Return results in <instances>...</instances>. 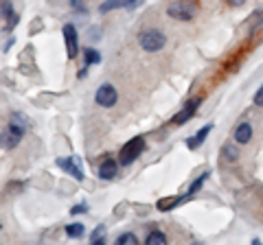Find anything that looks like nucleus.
Returning a JSON list of instances; mask_svg holds the SVG:
<instances>
[{"label": "nucleus", "mask_w": 263, "mask_h": 245, "mask_svg": "<svg viewBox=\"0 0 263 245\" xmlns=\"http://www.w3.org/2000/svg\"><path fill=\"white\" fill-rule=\"evenodd\" d=\"M27 127H29V120L24 118L22 114L13 112L11 118H9V127H7V132H5V147H7V149H13V147L22 140Z\"/></svg>", "instance_id": "f257e3e1"}, {"label": "nucleus", "mask_w": 263, "mask_h": 245, "mask_svg": "<svg viewBox=\"0 0 263 245\" xmlns=\"http://www.w3.org/2000/svg\"><path fill=\"white\" fill-rule=\"evenodd\" d=\"M195 11H197L195 0H174V3L167 7V13L180 22H191L195 18Z\"/></svg>", "instance_id": "f03ea898"}, {"label": "nucleus", "mask_w": 263, "mask_h": 245, "mask_svg": "<svg viewBox=\"0 0 263 245\" xmlns=\"http://www.w3.org/2000/svg\"><path fill=\"white\" fill-rule=\"evenodd\" d=\"M138 42H141V48L147 53H156L160 51V48L167 44V35L162 33L158 29H149V31H143L141 35H138Z\"/></svg>", "instance_id": "7ed1b4c3"}, {"label": "nucleus", "mask_w": 263, "mask_h": 245, "mask_svg": "<svg viewBox=\"0 0 263 245\" xmlns=\"http://www.w3.org/2000/svg\"><path fill=\"white\" fill-rule=\"evenodd\" d=\"M145 151V138L143 136H136V138H132L129 142H125L123 145V149H121V153H119V158H121V165L123 167H127V165H132L141 153Z\"/></svg>", "instance_id": "20e7f679"}, {"label": "nucleus", "mask_w": 263, "mask_h": 245, "mask_svg": "<svg viewBox=\"0 0 263 245\" xmlns=\"http://www.w3.org/2000/svg\"><path fill=\"white\" fill-rule=\"evenodd\" d=\"M117 88H114L112 84H103L97 88V94H95V101L101 105V108H112V105H117Z\"/></svg>", "instance_id": "39448f33"}, {"label": "nucleus", "mask_w": 263, "mask_h": 245, "mask_svg": "<svg viewBox=\"0 0 263 245\" xmlns=\"http://www.w3.org/2000/svg\"><path fill=\"white\" fill-rule=\"evenodd\" d=\"M200 103H202L200 96H195V99H191V101H189V103L184 105L182 110H180V112L176 114L174 118H171V125H184V122H186L189 118H193V114L197 112V108H200Z\"/></svg>", "instance_id": "423d86ee"}, {"label": "nucleus", "mask_w": 263, "mask_h": 245, "mask_svg": "<svg viewBox=\"0 0 263 245\" xmlns=\"http://www.w3.org/2000/svg\"><path fill=\"white\" fill-rule=\"evenodd\" d=\"M64 39H66V53H68L70 59H75L79 53V46H77V29L72 24L64 27Z\"/></svg>", "instance_id": "0eeeda50"}, {"label": "nucleus", "mask_w": 263, "mask_h": 245, "mask_svg": "<svg viewBox=\"0 0 263 245\" xmlns=\"http://www.w3.org/2000/svg\"><path fill=\"white\" fill-rule=\"evenodd\" d=\"M57 167L64 169V171H68V173L75 179H79V182L84 179V171H81L79 158H75V156H72V158H60V160H57Z\"/></svg>", "instance_id": "6e6552de"}, {"label": "nucleus", "mask_w": 263, "mask_h": 245, "mask_svg": "<svg viewBox=\"0 0 263 245\" xmlns=\"http://www.w3.org/2000/svg\"><path fill=\"white\" fill-rule=\"evenodd\" d=\"M235 142L239 145H248L252 140V125L250 122H239V125L235 127Z\"/></svg>", "instance_id": "1a4fd4ad"}, {"label": "nucleus", "mask_w": 263, "mask_h": 245, "mask_svg": "<svg viewBox=\"0 0 263 245\" xmlns=\"http://www.w3.org/2000/svg\"><path fill=\"white\" fill-rule=\"evenodd\" d=\"M117 171H119V165L112 158H108V160L101 162V167H99V177L101 179H114Z\"/></svg>", "instance_id": "9d476101"}, {"label": "nucleus", "mask_w": 263, "mask_h": 245, "mask_svg": "<svg viewBox=\"0 0 263 245\" xmlns=\"http://www.w3.org/2000/svg\"><path fill=\"white\" fill-rule=\"evenodd\" d=\"M211 129H213V125H206L204 129H200V132H197L195 136H191V138H189V140H186V147H189V149H197V147H200V145L204 142V138L209 136V132H211Z\"/></svg>", "instance_id": "9b49d317"}, {"label": "nucleus", "mask_w": 263, "mask_h": 245, "mask_svg": "<svg viewBox=\"0 0 263 245\" xmlns=\"http://www.w3.org/2000/svg\"><path fill=\"white\" fill-rule=\"evenodd\" d=\"M180 201H184V197H169V199H158V210H162V212H167V210H174Z\"/></svg>", "instance_id": "f8f14e48"}, {"label": "nucleus", "mask_w": 263, "mask_h": 245, "mask_svg": "<svg viewBox=\"0 0 263 245\" xmlns=\"http://www.w3.org/2000/svg\"><path fill=\"white\" fill-rule=\"evenodd\" d=\"M84 59H86V66H92V64H99L101 62V55H99L95 48H84Z\"/></svg>", "instance_id": "ddd939ff"}, {"label": "nucleus", "mask_w": 263, "mask_h": 245, "mask_svg": "<svg viewBox=\"0 0 263 245\" xmlns=\"http://www.w3.org/2000/svg\"><path fill=\"white\" fill-rule=\"evenodd\" d=\"M86 232V228L81 226V223H70V226H66V234L70 236V239H79V236H84Z\"/></svg>", "instance_id": "4468645a"}, {"label": "nucleus", "mask_w": 263, "mask_h": 245, "mask_svg": "<svg viewBox=\"0 0 263 245\" xmlns=\"http://www.w3.org/2000/svg\"><path fill=\"white\" fill-rule=\"evenodd\" d=\"M145 243H147V245H167V236L156 230V232H152L149 236H147Z\"/></svg>", "instance_id": "2eb2a0df"}, {"label": "nucleus", "mask_w": 263, "mask_h": 245, "mask_svg": "<svg viewBox=\"0 0 263 245\" xmlns=\"http://www.w3.org/2000/svg\"><path fill=\"white\" fill-rule=\"evenodd\" d=\"M119 7H127V0H108V3L101 5V11L108 13L112 9H119Z\"/></svg>", "instance_id": "dca6fc26"}, {"label": "nucleus", "mask_w": 263, "mask_h": 245, "mask_svg": "<svg viewBox=\"0 0 263 245\" xmlns=\"http://www.w3.org/2000/svg\"><path fill=\"white\" fill-rule=\"evenodd\" d=\"M138 239L132 232H125V234H121L119 239H117V245H136Z\"/></svg>", "instance_id": "f3484780"}, {"label": "nucleus", "mask_w": 263, "mask_h": 245, "mask_svg": "<svg viewBox=\"0 0 263 245\" xmlns=\"http://www.w3.org/2000/svg\"><path fill=\"white\" fill-rule=\"evenodd\" d=\"M206 177H209V173H202L200 177H197L195 182H193L191 186H189V195H193V193H197V189H202V184L206 182Z\"/></svg>", "instance_id": "a211bd4d"}, {"label": "nucleus", "mask_w": 263, "mask_h": 245, "mask_svg": "<svg viewBox=\"0 0 263 245\" xmlns=\"http://www.w3.org/2000/svg\"><path fill=\"white\" fill-rule=\"evenodd\" d=\"M9 18H15V15H13V7H11L9 0H3V20L7 22Z\"/></svg>", "instance_id": "6ab92c4d"}, {"label": "nucleus", "mask_w": 263, "mask_h": 245, "mask_svg": "<svg viewBox=\"0 0 263 245\" xmlns=\"http://www.w3.org/2000/svg\"><path fill=\"white\" fill-rule=\"evenodd\" d=\"M224 156H226L228 162H235L237 158H239V153L235 151V147H233V145H228V147H224Z\"/></svg>", "instance_id": "aec40b11"}, {"label": "nucleus", "mask_w": 263, "mask_h": 245, "mask_svg": "<svg viewBox=\"0 0 263 245\" xmlns=\"http://www.w3.org/2000/svg\"><path fill=\"white\" fill-rule=\"evenodd\" d=\"M90 241L92 243H103V228H99V230L92 232V236H90Z\"/></svg>", "instance_id": "412c9836"}, {"label": "nucleus", "mask_w": 263, "mask_h": 245, "mask_svg": "<svg viewBox=\"0 0 263 245\" xmlns=\"http://www.w3.org/2000/svg\"><path fill=\"white\" fill-rule=\"evenodd\" d=\"M254 105H259V108H263V86L254 92Z\"/></svg>", "instance_id": "4be33fe9"}, {"label": "nucleus", "mask_w": 263, "mask_h": 245, "mask_svg": "<svg viewBox=\"0 0 263 245\" xmlns=\"http://www.w3.org/2000/svg\"><path fill=\"white\" fill-rule=\"evenodd\" d=\"M81 212H88V206H86V203H79V206H72L70 215H81Z\"/></svg>", "instance_id": "5701e85b"}, {"label": "nucleus", "mask_w": 263, "mask_h": 245, "mask_svg": "<svg viewBox=\"0 0 263 245\" xmlns=\"http://www.w3.org/2000/svg\"><path fill=\"white\" fill-rule=\"evenodd\" d=\"M226 3H228L230 7H241V5L246 3V0H226Z\"/></svg>", "instance_id": "b1692460"}]
</instances>
